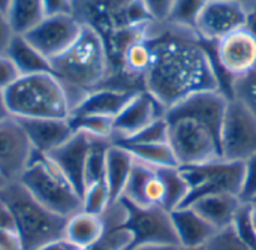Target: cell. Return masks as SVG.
Instances as JSON below:
<instances>
[{"instance_id":"cell-23","label":"cell","mask_w":256,"mask_h":250,"mask_svg":"<svg viewBox=\"0 0 256 250\" xmlns=\"http://www.w3.org/2000/svg\"><path fill=\"white\" fill-rule=\"evenodd\" d=\"M135 159L128 148L112 142L106 150L105 183L108 186L111 201L116 202L122 198L129 176L132 172Z\"/></svg>"},{"instance_id":"cell-52","label":"cell","mask_w":256,"mask_h":250,"mask_svg":"<svg viewBox=\"0 0 256 250\" xmlns=\"http://www.w3.org/2000/svg\"><path fill=\"white\" fill-rule=\"evenodd\" d=\"M180 250H206V248H194V249H188V248H180Z\"/></svg>"},{"instance_id":"cell-33","label":"cell","mask_w":256,"mask_h":250,"mask_svg":"<svg viewBox=\"0 0 256 250\" xmlns=\"http://www.w3.org/2000/svg\"><path fill=\"white\" fill-rule=\"evenodd\" d=\"M111 204V195L105 182L94 183L86 188L82 194V212L102 216Z\"/></svg>"},{"instance_id":"cell-21","label":"cell","mask_w":256,"mask_h":250,"mask_svg":"<svg viewBox=\"0 0 256 250\" xmlns=\"http://www.w3.org/2000/svg\"><path fill=\"white\" fill-rule=\"evenodd\" d=\"M138 92L117 88H96L90 92L70 112V116H99L112 118L129 104Z\"/></svg>"},{"instance_id":"cell-5","label":"cell","mask_w":256,"mask_h":250,"mask_svg":"<svg viewBox=\"0 0 256 250\" xmlns=\"http://www.w3.org/2000/svg\"><path fill=\"white\" fill-rule=\"evenodd\" d=\"M18 183L38 202L63 218H70L82 210L81 195L46 154L33 152L30 164Z\"/></svg>"},{"instance_id":"cell-35","label":"cell","mask_w":256,"mask_h":250,"mask_svg":"<svg viewBox=\"0 0 256 250\" xmlns=\"http://www.w3.org/2000/svg\"><path fill=\"white\" fill-rule=\"evenodd\" d=\"M132 246V234L123 226L106 228L105 234L88 249L84 250H129Z\"/></svg>"},{"instance_id":"cell-12","label":"cell","mask_w":256,"mask_h":250,"mask_svg":"<svg viewBox=\"0 0 256 250\" xmlns=\"http://www.w3.org/2000/svg\"><path fill=\"white\" fill-rule=\"evenodd\" d=\"M212 46L218 76L220 69L230 80L256 70V38L246 27L230 33Z\"/></svg>"},{"instance_id":"cell-38","label":"cell","mask_w":256,"mask_h":250,"mask_svg":"<svg viewBox=\"0 0 256 250\" xmlns=\"http://www.w3.org/2000/svg\"><path fill=\"white\" fill-rule=\"evenodd\" d=\"M152 20L158 24L166 22L177 0H141Z\"/></svg>"},{"instance_id":"cell-46","label":"cell","mask_w":256,"mask_h":250,"mask_svg":"<svg viewBox=\"0 0 256 250\" xmlns=\"http://www.w3.org/2000/svg\"><path fill=\"white\" fill-rule=\"evenodd\" d=\"M130 250H180L176 244H147V246H138Z\"/></svg>"},{"instance_id":"cell-30","label":"cell","mask_w":256,"mask_h":250,"mask_svg":"<svg viewBox=\"0 0 256 250\" xmlns=\"http://www.w3.org/2000/svg\"><path fill=\"white\" fill-rule=\"evenodd\" d=\"M69 123L74 132H82L93 138L108 141L114 138L112 118L99 116H69Z\"/></svg>"},{"instance_id":"cell-4","label":"cell","mask_w":256,"mask_h":250,"mask_svg":"<svg viewBox=\"0 0 256 250\" xmlns=\"http://www.w3.org/2000/svg\"><path fill=\"white\" fill-rule=\"evenodd\" d=\"M3 93L15 118H69L72 111L62 82L52 74L20 76Z\"/></svg>"},{"instance_id":"cell-29","label":"cell","mask_w":256,"mask_h":250,"mask_svg":"<svg viewBox=\"0 0 256 250\" xmlns=\"http://www.w3.org/2000/svg\"><path fill=\"white\" fill-rule=\"evenodd\" d=\"M112 144V141L108 140H99L94 138L88 154L86 160V170H84V180L86 188L94 183L105 182V166H106V150Z\"/></svg>"},{"instance_id":"cell-2","label":"cell","mask_w":256,"mask_h":250,"mask_svg":"<svg viewBox=\"0 0 256 250\" xmlns=\"http://www.w3.org/2000/svg\"><path fill=\"white\" fill-rule=\"evenodd\" d=\"M51 68L74 110L90 92L104 87L108 80L110 62L105 44L94 30L82 26L76 40L51 60Z\"/></svg>"},{"instance_id":"cell-37","label":"cell","mask_w":256,"mask_h":250,"mask_svg":"<svg viewBox=\"0 0 256 250\" xmlns=\"http://www.w3.org/2000/svg\"><path fill=\"white\" fill-rule=\"evenodd\" d=\"M240 198L244 202L256 201V153L243 162V184Z\"/></svg>"},{"instance_id":"cell-24","label":"cell","mask_w":256,"mask_h":250,"mask_svg":"<svg viewBox=\"0 0 256 250\" xmlns=\"http://www.w3.org/2000/svg\"><path fill=\"white\" fill-rule=\"evenodd\" d=\"M20 76L36 75V74H52L51 60H48L42 52H39L22 34H15L4 54Z\"/></svg>"},{"instance_id":"cell-14","label":"cell","mask_w":256,"mask_h":250,"mask_svg":"<svg viewBox=\"0 0 256 250\" xmlns=\"http://www.w3.org/2000/svg\"><path fill=\"white\" fill-rule=\"evenodd\" d=\"M33 147L14 117L0 122V174L8 183H15L27 170L33 156Z\"/></svg>"},{"instance_id":"cell-19","label":"cell","mask_w":256,"mask_h":250,"mask_svg":"<svg viewBox=\"0 0 256 250\" xmlns=\"http://www.w3.org/2000/svg\"><path fill=\"white\" fill-rule=\"evenodd\" d=\"M16 120L22 126L33 150L42 154L51 153L74 135L69 118H16Z\"/></svg>"},{"instance_id":"cell-47","label":"cell","mask_w":256,"mask_h":250,"mask_svg":"<svg viewBox=\"0 0 256 250\" xmlns=\"http://www.w3.org/2000/svg\"><path fill=\"white\" fill-rule=\"evenodd\" d=\"M10 117V112L8 110V105H6V99H4V93L0 92V122L6 120Z\"/></svg>"},{"instance_id":"cell-42","label":"cell","mask_w":256,"mask_h":250,"mask_svg":"<svg viewBox=\"0 0 256 250\" xmlns=\"http://www.w3.org/2000/svg\"><path fill=\"white\" fill-rule=\"evenodd\" d=\"M0 250H24L15 230H0Z\"/></svg>"},{"instance_id":"cell-28","label":"cell","mask_w":256,"mask_h":250,"mask_svg":"<svg viewBox=\"0 0 256 250\" xmlns=\"http://www.w3.org/2000/svg\"><path fill=\"white\" fill-rule=\"evenodd\" d=\"M159 172L165 190H166V200H165V210L174 212L184 206L188 196H189V186L188 182L180 170V166H168V168H156Z\"/></svg>"},{"instance_id":"cell-7","label":"cell","mask_w":256,"mask_h":250,"mask_svg":"<svg viewBox=\"0 0 256 250\" xmlns=\"http://www.w3.org/2000/svg\"><path fill=\"white\" fill-rule=\"evenodd\" d=\"M166 120L170 124V146L178 166L201 165L220 158L219 135L208 126L186 117Z\"/></svg>"},{"instance_id":"cell-8","label":"cell","mask_w":256,"mask_h":250,"mask_svg":"<svg viewBox=\"0 0 256 250\" xmlns=\"http://www.w3.org/2000/svg\"><path fill=\"white\" fill-rule=\"evenodd\" d=\"M188 186L189 196L183 207L190 206L200 198L216 194L238 195L243 184V164L222 158L194 166H180Z\"/></svg>"},{"instance_id":"cell-32","label":"cell","mask_w":256,"mask_h":250,"mask_svg":"<svg viewBox=\"0 0 256 250\" xmlns=\"http://www.w3.org/2000/svg\"><path fill=\"white\" fill-rule=\"evenodd\" d=\"M159 142H170V124L165 116L156 118L134 136L128 140L116 141V144H159Z\"/></svg>"},{"instance_id":"cell-50","label":"cell","mask_w":256,"mask_h":250,"mask_svg":"<svg viewBox=\"0 0 256 250\" xmlns=\"http://www.w3.org/2000/svg\"><path fill=\"white\" fill-rule=\"evenodd\" d=\"M8 184H9V183H8V182L4 180V177H3V176L0 174V194H2V190H3V189H4V188L8 186Z\"/></svg>"},{"instance_id":"cell-43","label":"cell","mask_w":256,"mask_h":250,"mask_svg":"<svg viewBox=\"0 0 256 250\" xmlns=\"http://www.w3.org/2000/svg\"><path fill=\"white\" fill-rule=\"evenodd\" d=\"M0 230H15L9 207L0 200Z\"/></svg>"},{"instance_id":"cell-6","label":"cell","mask_w":256,"mask_h":250,"mask_svg":"<svg viewBox=\"0 0 256 250\" xmlns=\"http://www.w3.org/2000/svg\"><path fill=\"white\" fill-rule=\"evenodd\" d=\"M74 16L94 30L105 46L128 30L154 22L141 0H74Z\"/></svg>"},{"instance_id":"cell-9","label":"cell","mask_w":256,"mask_h":250,"mask_svg":"<svg viewBox=\"0 0 256 250\" xmlns=\"http://www.w3.org/2000/svg\"><path fill=\"white\" fill-rule=\"evenodd\" d=\"M120 201L126 208V220L122 226L132 234L130 249L147 244L178 246L171 212L164 207H138L122 198Z\"/></svg>"},{"instance_id":"cell-51","label":"cell","mask_w":256,"mask_h":250,"mask_svg":"<svg viewBox=\"0 0 256 250\" xmlns=\"http://www.w3.org/2000/svg\"><path fill=\"white\" fill-rule=\"evenodd\" d=\"M226 2H237V3H243V4H248L250 6L255 0H226Z\"/></svg>"},{"instance_id":"cell-15","label":"cell","mask_w":256,"mask_h":250,"mask_svg":"<svg viewBox=\"0 0 256 250\" xmlns=\"http://www.w3.org/2000/svg\"><path fill=\"white\" fill-rule=\"evenodd\" d=\"M230 98L220 90H204L183 99L165 112L166 118L186 117L208 126L220 136V128L226 114Z\"/></svg>"},{"instance_id":"cell-1","label":"cell","mask_w":256,"mask_h":250,"mask_svg":"<svg viewBox=\"0 0 256 250\" xmlns=\"http://www.w3.org/2000/svg\"><path fill=\"white\" fill-rule=\"evenodd\" d=\"M147 36L152 60L144 75V90L165 112L190 94L220 90L212 50L194 28L153 22Z\"/></svg>"},{"instance_id":"cell-36","label":"cell","mask_w":256,"mask_h":250,"mask_svg":"<svg viewBox=\"0 0 256 250\" xmlns=\"http://www.w3.org/2000/svg\"><path fill=\"white\" fill-rule=\"evenodd\" d=\"M206 250H256L248 244H244L237 234L234 232L232 226H228L222 231H218V234L208 242Z\"/></svg>"},{"instance_id":"cell-20","label":"cell","mask_w":256,"mask_h":250,"mask_svg":"<svg viewBox=\"0 0 256 250\" xmlns=\"http://www.w3.org/2000/svg\"><path fill=\"white\" fill-rule=\"evenodd\" d=\"M171 219L178 248H206L208 242L218 234V230L212 226L192 207H180L171 212Z\"/></svg>"},{"instance_id":"cell-45","label":"cell","mask_w":256,"mask_h":250,"mask_svg":"<svg viewBox=\"0 0 256 250\" xmlns=\"http://www.w3.org/2000/svg\"><path fill=\"white\" fill-rule=\"evenodd\" d=\"M246 28L256 38V2H254L249 6L248 12V21H246Z\"/></svg>"},{"instance_id":"cell-48","label":"cell","mask_w":256,"mask_h":250,"mask_svg":"<svg viewBox=\"0 0 256 250\" xmlns=\"http://www.w3.org/2000/svg\"><path fill=\"white\" fill-rule=\"evenodd\" d=\"M249 218H250V224H252V228H254L256 237V201L249 202Z\"/></svg>"},{"instance_id":"cell-13","label":"cell","mask_w":256,"mask_h":250,"mask_svg":"<svg viewBox=\"0 0 256 250\" xmlns=\"http://www.w3.org/2000/svg\"><path fill=\"white\" fill-rule=\"evenodd\" d=\"M82 24L72 15L45 16L22 36L48 60L66 51L80 36Z\"/></svg>"},{"instance_id":"cell-39","label":"cell","mask_w":256,"mask_h":250,"mask_svg":"<svg viewBox=\"0 0 256 250\" xmlns=\"http://www.w3.org/2000/svg\"><path fill=\"white\" fill-rule=\"evenodd\" d=\"M18 78H20V74L12 64V62L4 54H2L0 56V92H4Z\"/></svg>"},{"instance_id":"cell-16","label":"cell","mask_w":256,"mask_h":250,"mask_svg":"<svg viewBox=\"0 0 256 250\" xmlns=\"http://www.w3.org/2000/svg\"><path fill=\"white\" fill-rule=\"evenodd\" d=\"M165 116V110L146 90L138 92L129 104L114 117L112 142L128 140L147 128L152 122Z\"/></svg>"},{"instance_id":"cell-25","label":"cell","mask_w":256,"mask_h":250,"mask_svg":"<svg viewBox=\"0 0 256 250\" xmlns=\"http://www.w3.org/2000/svg\"><path fill=\"white\" fill-rule=\"evenodd\" d=\"M106 231L102 216L90 214L86 212H78L76 214L68 218L64 226V240L78 250L88 249L93 246Z\"/></svg>"},{"instance_id":"cell-44","label":"cell","mask_w":256,"mask_h":250,"mask_svg":"<svg viewBox=\"0 0 256 250\" xmlns=\"http://www.w3.org/2000/svg\"><path fill=\"white\" fill-rule=\"evenodd\" d=\"M39 250H78L75 246H72L68 240L62 238V240H57V242H52V243H48L45 244L44 248H40Z\"/></svg>"},{"instance_id":"cell-34","label":"cell","mask_w":256,"mask_h":250,"mask_svg":"<svg viewBox=\"0 0 256 250\" xmlns=\"http://www.w3.org/2000/svg\"><path fill=\"white\" fill-rule=\"evenodd\" d=\"M206 0H177L166 22L194 28L196 16Z\"/></svg>"},{"instance_id":"cell-41","label":"cell","mask_w":256,"mask_h":250,"mask_svg":"<svg viewBox=\"0 0 256 250\" xmlns=\"http://www.w3.org/2000/svg\"><path fill=\"white\" fill-rule=\"evenodd\" d=\"M14 36H15V33L10 27V22L6 16V12L0 10V56L6 54V50H8Z\"/></svg>"},{"instance_id":"cell-18","label":"cell","mask_w":256,"mask_h":250,"mask_svg":"<svg viewBox=\"0 0 256 250\" xmlns=\"http://www.w3.org/2000/svg\"><path fill=\"white\" fill-rule=\"evenodd\" d=\"M122 200H126L138 207L165 208L166 190L156 168L135 160Z\"/></svg>"},{"instance_id":"cell-17","label":"cell","mask_w":256,"mask_h":250,"mask_svg":"<svg viewBox=\"0 0 256 250\" xmlns=\"http://www.w3.org/2000/svg\"><path fill=\"white\" fill-rule=\"evenodd\" d=\"M93 140L94 138L87 134L74 132V135L66 142H63L60 147H57L56 150L46 154L64 174V177L69 180L74 189L81 195V198L86 190V180H84L86 160Z\"/></svg>"},{"instance_id":"cell-27","label":"cell","mask_w":256,"mask_h":250,"mask_svg":"<svg viewBox=\"0 0 256 250\" xmlns=\"http://www.w3.org/2000/svg\"><path fill=\"white\" fill-rule=\"evenodd\" d=\"M130 152L135 160L142 162L152 168L178 166L170 142L159 144H120Z\"/></svg>"},{"instance_id":"cell-11","label":"cell","mask_w":256,"mask_h":250,"mask_svg":"<svg viewBox=\"0 0 256 250\" xmlns=\"http://www.w3.org/2000/svg\"><path fill=\"white\" fill-rule=\"evenodd\" d=\"M249 6L226 0H206L194 26L201 40L216 44L230 33L246 27Z\"/></svg>"},{"instance_id":"cell-10","label":"cell","mask_w":256,"mask_h":250,"mask_svg":"<svg viewBox=\"0 0 256 250\" xmlns=\"http://www.w3.org/2000/svg\"><path fill=\"white\" fill-rule=\"evenodd\" d=\"M219 142L225 160L243 164L256 153V118L234 99H230Z\"/></svg>"},{"instance_id":"cell-49","label":"cell","mask_w":256,"mask_h":250,"mask_svg":"<svg viewBox=\"0 0 256 250\" xmlns=\"http://www.w3.org/2000/svg\"><path fill=\"white\" fill-rule=\"evenodd\" d=\"M9 2H10V0H0V10L6 12V9H8V6H9Z\"/></svg>"},{"instance_id":"cell-40","label":"cell","mask_w":256,"mask_h":250,"mask_svg":"<svg viewBox=\"0 0 256 250\" xmlns=\"http://www.w3.org/2000/svg\"><path fill=\"white\" fill-rule=\"evenodd\" d=\"M42 3L45 16L74 14V0H42Z\"/></svg>"},{"instance_id":"cell-22","label":"cell","mask_w":256,"mask_h":250,"mask_svg":"<svg viewBox=\"0 0 256 250\" xmlns=\"http://www.w3.org/2000/svg\"><path fill=\"white\" fill-rule=\"evenodd\" d=\"M243 204L244 201L238 195L216 194V195L200 198L188 207H192L212 226H214L218 231H222L232 225Z\"/></svg>"},{"instance_id":"cell-3","label":"cell","mask_w":256,"mask_h":250,"mask_svg":"<svg viewBox=\"0 0 256 250\" xmlns=\"http://www.w3.org/2000/svg\"><path fill=\"white\" fill-rule=\"evenodd\" d=\"M0 200L12 213L14 226L24 250H39L48 243L64 238L68 218L44 207L21 183H9L2 190Z\"/></svg>"},{"instance_id":"cell-53","label":"cell","mask_w":256,"mask_h":250,"mask_svg":"<svg viewBox=\"0 0 256 250\" xmlns=\"http://www.w3.org/2000/svg\"><path fill=\"white\" fill-rule=\"evenodd\" d=\"M255 2H256V0H255Z\"/></svg>"},{"instance_id":"cell-31","label":"cell","mask_w":256,"mask_h":250,"mask_svg":"<svg viewBox=\"0 0 256 250\" xmlns=\"http://www.w3.org/2000/svg\"><path fill=\"white\" fill-rule=\"evenodd\" d=\"M231 99L242 104L256 118V70L232 80Z\"/></svg>"},{"instance_id":"cell-26","label":"cell","mask_w":256,"mask_h":250,"mask_svg":"<svg viewBox=\"0 0 256 250\" xmlns=\"http://www.w3.org/2000/svg\"><path fill=\"white\" fill-rule=\"evenodd\" d=\"M6 16L15 34H24L45 18L42 0H10Z\"/></svg>"}]
</instances>
